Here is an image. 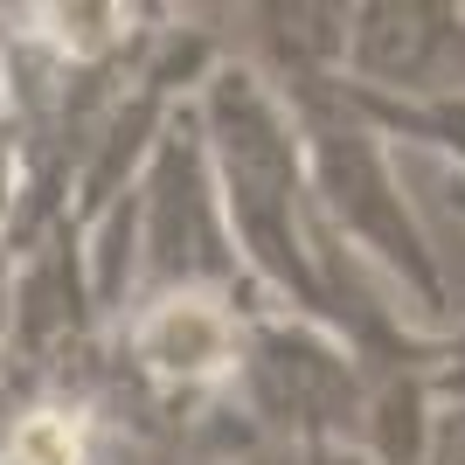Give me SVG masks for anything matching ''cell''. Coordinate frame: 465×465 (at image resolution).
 <instances>
[{"instance_id":"277c9868","label":"cell","mask_w":465,"mask_h":465,"mask_svg":"<svg viewBox=\"0 0 465 465\" xmlns=\"http://www.w3.org/2000/svg\"><path fill=\"white\" fill-rule=\"evenodd\" d=\"M243 312L251 299H223V292H153L125 320V361L160 403H209L236 375Z\"/></svg>"},{"instance_id":"52a82bcc","label":"cell","mask_w":465,"mask_h":465,"mask_svg":"<svg viewBox=\"0 0 465 465\" xmlns=\"http://www.w3.org/2000/svg\"><path fill=\"white\" fill-rule=\"evenodd\" d=\"M215 465H236V459H215Z\"/></svg>"},{"instance_id":"5b68a950","label":"cell","mask_w":465,"mask_h":465,"mask_svg":"<svg viewBox=\"0 0 465 465\" xmlns=\"http://www.w3.org/2000/svg\"><path fill=\"white\" fill-rule=\"evenodd\" d=\"M299 465H375L361 445H333V438H320V445H299Z\"/></svg>"},{"instance_id":"8992f818","label":"cell","mask_w":465,"mask_h":465,"mask_svg":"<svg viewBox=\"0 0 465 465\" xmlns=\"http://www.w3.org/2000/svg\"><path fill=\"white\" fill-rule=\"evenodd\" d=\"M451 209L465 215V174H451Z\"/></svg>"},{"instance_id":"3957f363","label":"cell","mask_w":465,"mask_h":465,"mask_svg":"<svg viewBox=\"0 0 465 465\" xmlns=\"http://www.w3.org/2000/svg\"><path fill=\"white\" fill-rule=\"evenodd\" d=\"M133 202H139V272L153 278L160 292H223V299H251L257 292L243 278V264H236L194 104H181L167 118V133H160Z\"/></svg>"},{"instance_id":"7a4b0ae2","label":"cell","mask_w":465,"mask_h":465,"mask_svg":"<svg viewBox=\"0 0 465 465\" xmlns=\"http://www.w3.org/2000/svg\"><path fill=\"white\" fill-rule=\"evenodd\" d=\"M230 403L251 430H278L292 445H354L361 438V369L341 333L299 312H243V354L230 375Z\"/></svg>"},{"instance_id":"6da1fadb","label":"cell","mask_w":465,"mask_h":465,"mask_svg":"<svg viewBox=\"0 0 465 465\" xmlns=\"http://www.w3.org/2000/svg\"><path fill=\"white\" fill-rule=\"evenodd\" d=\"M194 125L215 174V202L230 223L236 264L257 292H272L285 312L327 327V292L312 264V194H306V153L285 97L251 56H223L194 84Z\"/></svg>"}]
</instances>
